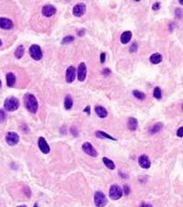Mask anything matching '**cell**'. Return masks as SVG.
Segmentation results:
<instances>
[{
    "mask_svg": "<svg viewBox=\"0 0 183 207\" xmlns=\"http://www.w3.org/2000/svg\"><path fill=\"white\" fill-rule=\"evenodd\" d=\"M29 51L30 57L35 60H40L42 58V51L39 45H37V44L32 45Z\"/></svg>",
    "mask_w": 183,
    "mask_h": 207,
    "instance_id": "obj_4",
    "label": "cell"
},
{
    "mask_svg": "<svg viewBox=\"0 0 183 207\" xmlns=\"http://www.w3.org/2000/svg\"><path fill=\"white\" fill-rule=\"evenodd\" d=\"M75 41V37L74 36H66L65 37L63 41H62V44H67V43H70L73 42Z\"/></svg>",
    "mask_w": 183,
    "mask_h": 207,
    "instance_id": "obj_27",
    "label": "cell"
},
{
    "mask_svg": "<svg viewBox=\"0 0 183 207\" xmlns=\"http://www.w3.org/2000/svg\"><path fill=\"white\" fill-rule=\"evenodd\" d=\"M18 207H27L26 205H20V206H18Z\"/></svg>",
    "mask_w": 183,
    "mask_h": 207,
    "instance_id": "obj_43",
    "label": "cell"
},
{
    "mask_svg": "<svg viewBox=\"0 0 183 207\" xmlns=\"http://www.w3.org/2000/svg\"><path fill=\"white\" fill-rule=\"evenodd\" d=\"M177 136H178L179 137H183V127H180L178 129Z\"/></svg>",
    "mask_w": 183,
    "mask_h": 207,
    "instance_id": "obj_33",
    "label": "cell"
},
{
    "mask_svg": "<svg viewBox=\"0 0 183 207\" xmlns=\"http://www.w3.org/2000/svg\"><path fill=\"white\" fill-rule=\"evenodd\" d=\"M87 77V66L84 63H81L78 70V78L80 82H84Z\"/></svg>",
    "mask_w": 183,
    "mask_h": 207,
    "instance_id": "obj_11",
    "label": "cell"
},
{
    "mask_svg": "<svg viewBox=\"0 0 183 207\" xmlns=\"http://www.w3.org/2000/svg\"><path fill=\"white\" fill-rule=\"evenodd\" d=\"M38 146H39V149H41V151L44 153V154H48L50 152V146L48 145L44 137H39V139H38Z\"/></svg>",
    "mask_w": 183,
    "mask_h": 207,
    "instance_id": "obj_10",
    "label": "cell"
},
{
    "mask_svg": "<svg viewBox=\"0 0 183 207\" xmlns=\"http://www.w3.org/2000/svg\"><path fill=\"white\" fill-rule=\"evenodd\" d=\"M33 207H38V203H34V206H33Z\"/></svg>",
    "mask_w": 183,
    "mask_h": 207,
    "instance_id": "obj_42",
    "label": "cell"
},
{
    "mask_svg": "<svg viewBox=\"0 0 183 207\" xmlns=\"http://www.w3.org/2000/svg\"><path fill=\"white\" fill-rule=\"evenodd\" d=\"M94 202L97 207H104L107 204V198L102 191H96L94 195Z\"/></svg>",
    "mask_w": 183,
    "mask_h": 207,
    "instance_id": "obj_5",
    "label": "cell"
},
{
    "mask_svg": "<svg viewBox=\"0 0 183 207\" xmlns=\"http://www.w3.org/2000/svg\"><path fill=\"white\" fill-rule=\"evenodd\" d=\"M65 79L67 83H73L74 80L75 79V68L74 66H69L66 70L65 73Z\"/></svg>",
    "mask_w": 183,
    "mask_h": 207,
    "instance_id": "obj_12",
    "label": "cell"
},
{
    "mask_svg": "<svg viewBox=\"0 0 183 207\" xmlns=\"http://www.w3.org/2000/svg\"><path fill=\"white\" fill-rule=\"evenodd\" d=\"M6 141L9 146H14L19 143V137L16 132H9L6 136Z\"/></svg>",
    "mask_w": 183,
    "mask_h": 207,
    "instance_id": "obj_6",
    "label": "cell"
},
{
    "mask_svg": "<svg viewBox=\"0 0 183 207\" xmlns=\"http://www.w3.org/2000/svg\"><path fill=\"white\" fill-rule=\"evenodd\" d=\"M70 131H71V133H73V135H74L75 137H78V130L75 129V127H71Z\"/></svg>",
    "mask_w": 183,
    "mask_h": 207,
    "instance_id": "obj_34",
    "label": "cell"
},
{
    "mask_svg": "<svg viewBox=\"0 0 183 207\" xmlns=\"http://www.w3.org/2000/svg\"><path fill=\"white\" fill-rule=\"evenodd\" d=\"M182 110H183V104H182Z\"/></svg>",
    "mask_w": 183,
    "mask_h": 207,
    "instance_id": "obj_46",
    "label": "cell"
},
{
    "mask_svg": "<svg viewBox=\"0 0 183 207\" xmlns=\"http://www.w3.org/2000/svg\"><path fill=\"white\" fill-rule=\"evenodd\" d=\"M23 190H24V191H25V194H26V196L27 197H30V195H32V191H30V189L28 187V186H25L24 188H23Z\"/></svg>",
    "mask_w": 183,
    "mask_h": 207,
    "instance_id": "obj_30",
    "label": "cell"
},
{
    "mask_svg": "<svg viewBox=\"0 0 183 207\" xmlns=\"http://www.w3.org/2000/svg\"><path fill=\"white\" fill-rule=\"evenodd\" d=\"M137 48H138V46H137V43L136 42H133L132 45H131V47H130V51L132 53H133V52H135L136 51H137Z\"/></svg>",
    "mask_w": 183,
    "mask_h": 207,
    "instance_id": "obj_29",
    "label": "cell"
},
{
    "mask_svg": "<svg viewBox=\"0 0 183 207\" xmlns=\"http://www.w3.org/2000/svg\"><path fill=\"white\" fill-rule=\"evenodd\" d=\"M154 97L156 99H161L162 97V92H161V89H160L159 87H156L155 90H154Z\"/></svg>",
    "mask_w": 183,
    "mask_h": 207,
    "instance_id": "obj_26",
    "label": "cell"
},
{
    "mask_svg": "<svg viewBox=\"0 0 183 207\" xmlns=\"http://www.w3.org/2000/svg\"><path fill=\"white\" fill-rule=\"evenodd\" d=\"M95 112L98 115V117H100V118H105L108 116V111H107L103 106H100V105H97L95 107Z\"/></svg>",
    "mask_w": 183,
    "mask_h": 207,
    "instance_id": "obj_15",
    "label": "cell"
},
{
    "mask_svg": "<svg viewBox=\"0 0 183 207\" xmlns=\"http://www.w3.org/2000/svg\"><path fill=\"white\" fill-rule=\"evenodd\" d=\"M181 5H183V0H179V1Z\"/></svg>",
    "mask_w": 183,
    "mask_h": 207,
    "instance_id": "obj_41",
    "label": "cell"
},
{
    "mask_svg": "<svg viewBox=\"0 0 183 207\" xmlns=\"http://www.w3.org/2000/svg\"><path fill=\"white\" fill-rule=\"evenodd\" d=\"M64 105H65V108L66 110H70L73 107V100H72V97L70 95H66L65 96Z\"/></svg>",
    "mask_w": 183,
    "mask_h": 207,
    "instance_id": "obj_23",
    "label": "cell"
},
{
    "mask_svg": "<svg viewBox=\"0 0 183 207\" xmlns=\"http://www.w3.org/2000/svg\"><path fill=\"white\" fill-rule=\"evenodd\" d=\"M86 9L87 6L85 4L83 3H79V4H77L73 9V14L75 17H78V18H80L82 17L84 14L86 13Z\"/></svg>",
    "mask_w": 183,
    "mask_h": 207,
    "instance_id": "obj_7",
    "label": "cell"
},
{
    "mask_svg": "<svg viewBox=\"0 0 183 207\" xmlns=\"http://www.w3.org/2000/svg\"><path fill=\"white\" fill-rule=\"evenodd\" d=\"M24 52H25V49H24V46L23 45H19V47L16 49L14 52V55L17 59H21L24 55Z\"/></svg>",
    "mask_w": 183,
    "mask_h": 207,
    "instance_id": "obj_21",
    "label": "cell"
},
{
    "mask_svg": "<svg viewBox=\"0 0 183 207\" xmlns=\"http://www.w3.org/2000/svg\"><path fill=\"white\" fill-rule=\"evenodd\" d=\"M163 128V124L162 123H156L154 126H152L150 128H149V133L151 135H155L156 133H158L159 131H161V129Z\"/></svg>",
    "mask_w": 183,
    "mask_h": 207,
    "instance_id": "obj_19",
    "label": "cell"
},
{
    "mask_svg": "<svg viewBox=\"0 0 183 207\" xmlns=\"http://www.w3.org/2000/svg\"><path fill=\"white\" fill-rule=\"evenodd\" d=\"M6 120V113L3 109H0V123H3Z\"/></svg>",
    "mask_w": 183,
    "mask_h": 207,
    "instance_id": "obj_28",
    "label": "cell"
},
{
    "mask_svg": "<svg viewBox=\"0 0 183 207\" xmlns=\"http://www.w3.org/2000/svg\"><path fill=\"white\" fill-rule=\"evenodd\" d=\"M13 22L6 18H0V28L3 29H11L13 28Z\"/></svg>",
    "mask_w": 183,
    "mask_h": 207,
    "instance_id": "obj_14",
    "label": "cell"
},
{
    "mask_svg": "<svg viewBox=\"0 0 183 207\" xmlns=\"http://www.w3.org/2000/svg\"><path fill=\"white\" fill-rule=\"evenodd\" d=\"M138 163L143 169H149L151 166V161L146 155H141L138 158Z\"/></svg>",
    "mask_w": 183,
    "mask_h": 207,
    "instance_id": "obj_13",
    "label": "cell"
},
{
    "mask_svg": "<svg viewBox=\"0 0 183 207\" xmlns=\"http://www.w3.org/2000/svg\"><path fill=\"white\" fill-rule=\"evenodd\" d=\"M105 59H106V53H105V52H102L101 54H100V63H104Z\"/></svg>",
    "mask_w": 183,
    "mask_h": 207,
    "instance_id": "obj_37",
    "label": "cell"
},
{
    "mask_svg": "<svg viewBox=\"0 0 183 207\" xmlns=\"http://www.w3.org/2000/svg\"><path fill=\"white\" fill-rule=\"evenodd\" d=\"M111 73V70H110L109 68H105L104 70H103V72H102V73H103L104 75H110Z\"/></svg>",
    "mask_w": 183,
    "mask_h": 207,
    "instance_id": "obj_36",
    "label": "cell"
},
{
    "mask_svg": "<svg viewBox=\"0 0 183 207\" xmlns=\"http://www.w3.org/2000/svg\"><path fill=\"white\" fill-rule=\"evenodd\" d=\"M19 107V99L16 98V97H14V96L7 97L4 102V108H5V110L9 111V112L16 111Z\"/></svg>",
    "mask_w": 183,
    "mask_h": 207,
    "instance_id": "obj_2",
    "label": "cell"
},
{
    "mask_svg": "<svg viewBox=\"0 0 183 207\" xmlns=\"http://www.w3.org/2000/svg\"><path fill=\"white\" fill-rule=\"evenodd\" d=\"M175 14H176V16L179 18H181L182 16H183V12L180 9H176V10H175Z\"/></svg>",
    "mask_w": 183,
    "mask_h": 207,
    "instance_id": "obj_31",
    "label": "cell"
},
{
    "mask_svg": "<svg viewBox=\"0 0 183 207\" xmlns=\"http://www.w3.org/2000/svg\"><path fill=\"white\" fill-rule=\"evenodd\" d=\"M103 162H104L105 166L108 169H110V170H114V169H115V164H114V162L111 159H110L108 158H103Z\"/></svg>",
    "mask_w": 183,
    "mask_h": 207,
    "instance_id": "obj_24",
    "label": "cell"
},
{
    "mask_svg": "<svg viewBox=\"0 0 183 207\" xmlns=\"http://www.w3.org/2000/svg\"><path fill=\"white\" fill-rule=\"evenodd\" d=\"M6 78L7 86H9V87L14 86L15 83H16V76H15V74L13 73H6Z\"/></svg>",
    "mask_w": 183,
    "mask_h": 207,
    "instance_id": "obj_17",
    "label": "cell"
},
{
    "mask_svg": "<svg viewBox=\"0 0 183 207\" xmlns=\"http://www.w3.org/2000/svg\"><path fill=\"white\" fill-rule=\"evenodd\" d=\"M24 105H25V107L28 109V111L32 114H35L38 110V107H39L36 97L32 94H29V93L24 95Z\"/></svg>",
    "mask_w": 183,
    "mask_h": 207,
    "instance_id": "obj_1",
    "label": "cell"
},
{
    "mask_svg": "<svg viewBox=\"0 0 183 207\" xmlns=\"http://www.w3.org/2000/svg\"><path fill=\"white\" fill-rule=\"evenodd\" d=\"M123 190H121V188L119 185L113 184L110 188L109 195L112 200H119V199L121 198V196H123Z\"/></svg>",
    "mask_w": 183,
    "mask_h": 207,
    "instance_id": "obj_3",
    "label": "cell"
},
{
    "mask_svg": "<svg viewBox=\"0 0 183 207\" xmlns=\"http://www.w3.org/2000/svg\"><path fill=\"white\" fill-rule=\"evenodd\" d=\"M84 112H86L88 115H90V106L89 105H88L87 107L85 109H84Z\"/></svg>",
    "mask_w": 183,
    "mask_h": 207,
    "instance_id": "obj_38",
    "label": "cell"
},
{
    "mask_svg": "<svg viewBox=\"0 0 183 207\" xmlns=\"http://www.w3.org/2000/svg\"><path fill=\"white\" fill-rule=\"evenodd\" d=\"M133 95L134 97L139 99V100H144V99H146V94L143 93V92H141V91H138V90H133Z\"/></svg>",
    "mask_w": 183,
    "mask_h": 207,
    "instance_id": "obj_25",
    "label": "cell"
},
{
    "mask_svg": "<svg viewBox=\"0 0 183 207\" xmlns=\"http://www.w3.org/2000/svg\"><path fill=\"white\" fill-rule=\"evenodd\" d=\"M132 39V32L130 30H127V31H124L123 34L121 35V42L123 44H127L129 41Z\"/></svg>",
    "mask_w": 183,
    "mask_h": 207,
    "instance_id": "obj_16",
    "label": "cell"
},
{
    "mask_svg": "<svg viewBox=\"0 0 183 207\" xmlns=\"http://www.w3.org/2000/svg\"><path fill=\"white\" fill-rule=\"evenodd\" d=\"M149 60H150L151 63L158 64L162 62V56H161V54H159V53H154L153 55H151Z\"/></svg>",
    "mask_w": 183,
    "mask_h": 207,
    "instance_id": "obj_20",
    "label": "cell"
},
{
    "mask_svg": "<svg viewBox=\"0 0 183 207\" xmlns=\"http://www.w3.org/2000/svg\"><path fill=\"white\" fill-rule=\"evenodd\" d=\"M0 46H2V41L0 40Z\"/></svg>",
    "mask_w": 183,
    "mask_h": 207,
    "instance_id": "obj_44",
    "label": "cell"
},
{
    "mask_svg": "<svg viewBox=\"0 0 183 207\" xmlns=\"http://www.w3.org/2000/svg\"><path fill=\"white\" fill-rule=\"evenodd\" d=\"M83 34H85V29H81L78 32V36H82Z\"/></svg>",
    "mask_w": 183,
    "mask_h": 207,
    "instance_id": "obj_40",
    "label": "cell"
},
{
    "mask_svg": "<svg viewBox=\"0 0 183 207\" xmlns=\"http://www.w3.org/2000/svg\"><path fill=\"white\" fill-rule=\"evenodd\" d=\"M152 9H153V10H158L160 9V3L159 2H156L153 5V6H152Z\"/></svg>",
    "mask_w": 183,
    "mask_h": 207,
    "instance_id": "obj_35",
    "label": "cell"
},
{
    "mask_svg": "<svg viewBox=\"0 0 183 207\" xmlns=\"http://www.w3.org/2000/svg\"><path fill=\"white\" fill-rule=\"evenodd\" d=\"M96 137H100V139H111V140H114V141L117 140L116 139H114L113 137L110 136L109 134H107L106 132L101 131V130H100V131H97V132H96Z\"/></svg>",
    "mask_w": 183,
    "mask_h": 207,
    "instance_id": "obj_22",
    "label": "cell"
},
{
    "mask_svg": "<svg viewBox=\"0 0 183 207\" xmlns=\"http://www.w3.org/2000/svg\"><path fill=\"white\" fill-rule=\"evenodd\" d=\"M127 126H128V128L130 129L131 131H134V130L137 129V127H138V121H137V119L134 117H130L128 119Z\"/></svg>",
    "mask_w": 183,
    "mask_h": 207,
    "instance_id": "obj_18",
    "label": "cell"
},
{
    "mask_svg": "<svg viewBox=\"0 0 183 207\" xmlns=\"http://www.w3.org/2000/svg\"><path fill=\"white\" fill-rule=\"evenodd\" d=\"M55 12H56V9H55V6H53L52 5H45L42 9V15L46 18H50L53 16V15L55 14Z\"/></svg>",
    "mask_w": 183,
    "mask_h": 207,
    "instance_id": "obj_9",
    "label": "cell"
},
{
    "mask_svg": "<svg viewBox=\"0 0 183 207\" xmlns=\"http://www.w3.org/2000/svg\"><path fill=\"white\" fill-rule=\"evenodd\" d=\"M82 149L84 150V152L87 153L88 155L91 156V157H97L98 156V152L97 150L94 149V147L91 145L89 142H85L82 145Z\"/></svg>",
    "mask_w": 183,
    "mask_h": 207,
    "instance_id": "obj_8",
    "label": "cell"
},
{
    "mask_svg": "<svg viewBox=\"0 0 183 207\" xmlns=\"http://www.w3.org/2000/svg\"><path fill=\"white\" fill-rule=\"evenodd\" d=\"M0 86H1V81H0Z\"/></svg>",
    "mask_w": 183,
    "mask_h": 207,
    "instance_id": "obj_45",
    "label": "cell"
},
{
    "mask_svg": "<svg viewBox=\"0 0 183 207\" xmlns=\"http://www.w3.org/2000/svg\"><path fill=\"white\" fill-rule=\"evenodd\" d=\"M140 207H152L151 204H148V203H142L140 205Z\"/></svg>",
    "mask_w": 183,
    "mask_h": 207,
    "instance_id": "obj_39",
    "label": "cell"
},
{
    "mask_svg": "<svg viewBox=\"0 0 183 207\" xmlns=\"http://www.w3.org/2000/svg\"><path fill=\"white\" fill-rule=\"evenodd\" d=\"M130 191H131V190H130V187H129L127 184H125V185L123 186V193H124L126 195H128L129 193H130Z\"/></svg>",
    "mask_w": 183,
    "mask_h": 207,
    "instance_id": "obj_32",
    "label": "cell"
}]
</instances>
